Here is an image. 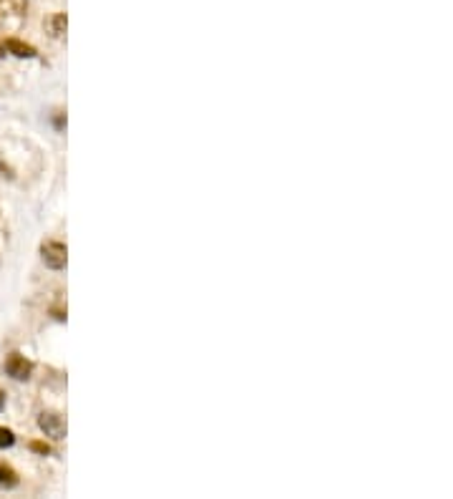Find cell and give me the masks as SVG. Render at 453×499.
Masks as SVG:
<instances>
[{"mask_svg":"<svg viewBox=\"0 0 453 499\" xmlns=\"http://www.w3.org/2000/svg\"><path fill=\"white\" fill-rule=\"evenodd\" d=\"M40 258H43V263L51 270H64L69 253H66L64 242H46V245L40 247Z\"/></svg>","mask_w":453,"mask_h":499,"instance_id":"6da1fadb","label":"cell"},{"mask_svg":"<svg viewBox=\"0 0 453 499\" xmlns=\"http://www.w3.org/2000/svg\"><path fill=\"white\" fill-rule=\"evenodd\" d=\"M6 373L16 381H28L30 373H33V363L25 361L20 353H11L6 361Z\"/></svg>","mask_w":453,"mask_h":499,"instance_id":"7a4b0ae2","label":"cell"},{"mask_svg":"<svg viewBox=\"0 0 453 499\" xmlns=\"http://www.w3.org/2000/svg\"><path fill=\"white\" fill-rule=\"evenodd\" d=\"M38 426H40V431L46 436H51V439H64L66 436V424H64V419L58 416V413H40L38 416Z\"/></svg>","mask_w":453,"mask_h":499,"instance_id":"3957f363","label":"cell"},{"mask_svg":"<svg viewBox=\"0 0 453 499\" xmlns=\"http://www.w3.org/2000/svg\"><path fill=\"white\" fill-rule=\"evenodd\" d=\"M3 46H6L8 53H13V56H18V58H35L38 56V51H35L33 46H28V43H23V40H18V38H8Z\"/></svg>","mask_w":453,"mask_h":499,"instance_id":"277c9868","label":"cell"},{"mask_svg":"<svg viewBox=\"0 0 453 499\" xmlns=\"http://www.w3.org/2000/svg\"><path fill=\"white\" fill-rule=\"evenodd\" d=\"M25 11V0H0V16H20Z\"/></svg>","mask_w":453,"mask_h":499,"instance_id":"5b68a950","label":"cell"},{"mask_svg":"<svg viewBox=\"0 0 453 499\" xmlns=\"http://www.w3.org/2000/svg\"><path fill=\"white\" fill-rule=\"evenodd\" d=\"M18 484V474L11 469V466L0 464V487L3 489H13Z\"/></svg>","mask_w":453,"mask_h":499,"instance_id":"8992f818","label":"cell"},{"mask_svg":"<svg viewBox=\"0 0 453 499\" xmlns=\"http://www.w3.org/2000/svg\"><path fill=\"white\" fill-rule=\"evenodd\" d=\"M66 25H69V21H66V13H56L51 21V33L56 35V38H61V35L66 33Z\"/></svg>","mask_w":453,"mask_h":499,"instance_id":"52a82bcc","label":"cell"},{"mask_svg":"<svg viewBox=\"0 0 453 499\" xmlns=\"http://www.w3.org/2000/svg\"><path fill=\"white\" fill-rule=\"evenodd\" d=\"M13 444H16V436H13V431L6 429V426H0V449L13 447Z\"/></svg>","mask_w":453,"mask_h":499,"instance_id":"ba28073f","label":"cell"},{"mask_svg":"<svg viewBox=\"0 0 453 499\" xmlns=\"http://www.w3.org/2000/svg\"><path fill=\"white\" fill-rule=\"evenodd\" d=\"M30 449H33L35 454H43V457H46V454H51V447H48V444H43V442H33V444H30Z\"/></svg>","mask_w":453,"mask_h":499,"instance_id":"9c48e42d","label":"cell"},{"mask_svg":"<svg viewBox=\"0 0 453 499\" xmlns=\"http://www.w3.org/2000/svg\"><path fill=\"white\" fill-rule=\"evenodd\" d=\"M53 124H56V129H64V127H66V119H64V114H58L56 119H53Z\"/></svg>","mask_w":453,"mask_h":499,"instance_id":"30bf717a","label":"cell"},{"mask_svg":"<svg viewBox=\"0 0 453 499\" xmlns=\"http://www.w3.org/2000/svg\"><path fill=\"white\" fill-rule=\"evenodd\" d=\"M3 406H6V394L0 391V411H3Z\"/></svg>","mask_w":453,"mask_h":499,"instance_id":"8fae6325","label":"cell"},{"mask_svg":"<svg viewBox=\"0 0 453 499\" xmlns=\"http://www.w3.org/2000/svg\"><path fill=\"white\" fill-rule=\"evenodd\" d=\"M8 56V51H6V46H3V43H0V58H6Z\"/></svg>","mask_w":453,"mask_h":499,"instance_id":"7c38bea8","label":"cell"}]
</instances>
